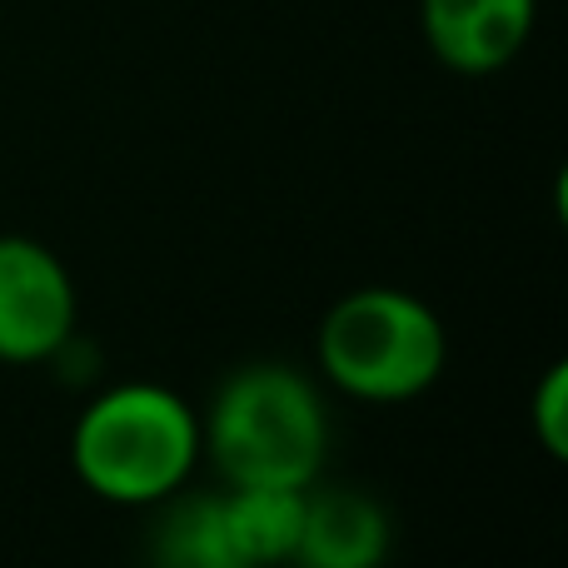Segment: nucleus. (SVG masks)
Returning <instances> with one entry per match:
<instances>
[{
	"instance_id": "f257e3e1",
	"label": "nucleus",
	"mask_w": 568,
	"mask_h": 568,
	"mask_svg": "<svg viewBox=\"0 0 568 568\" xmlns=\"http://www.w3.org/2000/svg\"><path fill=\"white\" fill-rule=\"evenodd\" d=\"M205 434L180 394L165 384H120L85 404L70 434L80 484L110 504H160L190 479Z\"/></svg>"
},
{
	"instance_id": "20e7f679",
	"label": "nucleus",
	"mask_w": 568,
	"mask_h": 568,
	"mask_svg": "<svg viewBox=\"0 0 568 568\" xmlns=\"http://www.w3.org/2000/svg\"><path fill=\"white\" fill-rule=\"evenodd\" d=\"M75 329V284L45 245L0 235V359H55Z\"/></svg>"
},
{
	"instance_id": "f03ea898",
	"label": "nucleus",
	"mask_w": 568,
	"mask_h": 568,
	"mask_svg": "<svg viewBox=\"0 0 568 568\" xmlns=\"http://www.w3.org/2000/svg\"><path fill=\"white\" fill-rule=\"evenodd\" d=\"M210 459L240 484H270V489H310L320 479L324 449H329V419H324L320 389L300 369L284 364H250L220 384L210 419L200 424Z\"/></svg>"
},
{
	"instance_id": "7ed1b4c3",
	"label": "nucleus",
	"mask_w": 568,
	"mask_h": 568,
	"mask_svg": "<svg viewBox=\"0 0 568 568\" xmlns=\"http://www.w3.org/2000/svg\"><path fill=\"white\" fill-rule=\"evenodd\" d=\"M449 334L439 314L409 290H354L324 314L320 364L354 399L399 404L444 374Z\"/></svg>"
},
{
	"instance_id": "0eeeda50",
	"label": "nucleus",
	"mask_w": 568,
	"mask_h": 568,
	"mask_svg": "<svg viewBox=\"0 0 568 568\" xmlns=\"http://www.w3.org/2000/svg\"><path fill=\"white\" fill-rule=\"evenodd\" d=\"M150 568H250V559L230 534L225 504L195 494V499L170 504V514L155 524Z\"/></svg>"
},
{
	"instance_id": "423d86ee",
	"label": "nucleus",
	"mask_w": 568,
	"mask_h": 568,
	"mask_svg": "<svg viewBox=\"0 0 568 568\" xmlns=\"http://www.w3.org/2000/svg\"><path fill=\"white\" fill-rule=\"evenodd\" d=\"M389 554V519L359 489H304L294 568H379Z\"/></svg>"
},
{
	"instance_id": "1a4fd4ad",
	"label": "nucleus",
	"mask_w": 568,
	"mask_h": 568,
	"mask_svg": "<svg viewBox=\"0 0 568 568\" xmlns=\"http://www.w3.org/2000/svg\"><path fill=\"white\" fill-rule=\"evenodd\" d=\"M529 409H534V429H539L544 449H549L554 459H564L568 454V364H554V369L544 374Z\"/></svg>"
},
{
	"instance_id": "39448f33",
	"label": "nucleus",
	"mask_w": 568,
	"mask_h": 568,
	"mask_svg": "<svg viewBox=\"0 0 568 568\" xmlns=\"http://www.w3.org/2000/svg\"><path fill=\"white\" fill-rule=\"evenodd\" d=\"M539 0H424V40L459 75H494L534 36Z\"/></svg>"
},
{
	"instance_id": "6e6552de",
	"label": "nucleus",
	"mask_w": 568,
	"mask_h": 568,
	"mask_svg": "<svg viewBox=\"0 0 568 568\" xmlns=\"http://www.w3.org/2000/svg\"><path fill=\"white\" fill-rule=\"evenodd\" d=\"M220 504H225L230 534H235L250 568L290 564L294 539H300V519H304V489L240 484V489H230V499H220Z\"/></svg>"
}]
</instances>
